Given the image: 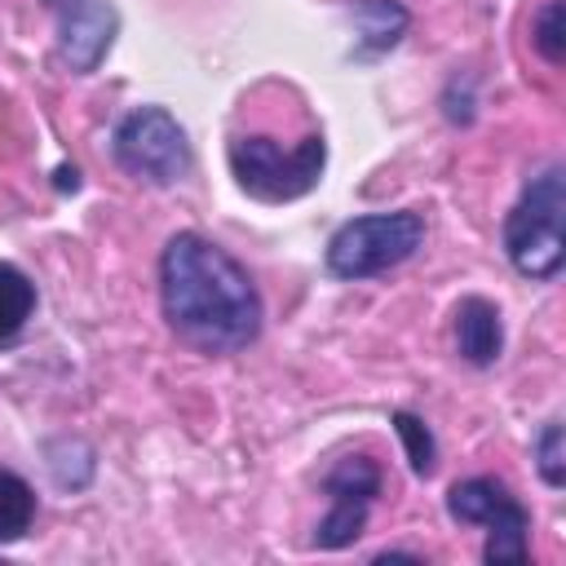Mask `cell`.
I'll use <instances>...</instances> for the list:
<instances>
[{
	"mask_svg": "<svg viewBox=\"0 0 566 566\" xmlns=\"http://www.w3.org/2000/svg\"><path fill=\"white\" fill-rule=\"evenodd\" d=\"M504 349V318L500 305L486 296H464L455 305V354L469 367H491Z\"/></svg>",
	"mask_w": 566,
	"mask_h": 566,
	"instance_id": "9c48e42d",
	"label": "cell"
},
{
	"mask_svg": "<svg viewBox=\"0 0 566 566\" xmlns=\"http://www.w3.org/2000/svg\"><path fill=\"white\" fill-rule=\"evenodd\" d=\"M111 159L146 186H172L195 164L190 137L168 106H133L111 128Z\"/></svg>",
	"mask_w": 566,
	"mask_h": 566,
	"instance_id": "5b68a950",
	"label": "cell"
},
{
	"mask_svg": "<svg viewBox=\"0 0 566 566\" xmlns=\"http://www.w3.org/2000/svg\"><path fill=\"white\" fill-rule=\"evenodd\" d=\"M447 513L460 526H482L491 566H522L531 557V513L500 478H464L447 491Z\"/></svg>",
	"mask_w": 566,
	"mask_h": 566,
	"instance_id": "8992f818",
	"label": "cell"
},
{
	"mask_svg": "<svg viewBox=\"0 0 566 566\" xmlns=\"http://www.w3.org/2000/svg\"><path fill=\"white\" fill-rule=\"evenodd\" d=\"M349 18H354V57H380L389 53L402 35H407V22L411 13L398 4V0H349Z\"/></svg>",
	"mask_w": 566,
	"mask_h": 566,
	"instance_id": "30bf717a",
	"label": "cell"
},
{
	"mask_svg": "<svg viewBox=\"0 0 566 566\" xmlns=\"http://www.w3.org/2000/svg\"><path fill=\"white\" fill-rule=\"evenodd\" d=\"M380 478L385 473H380V464L371 455H345V460H336L327 469L323 491H327L332 509L314 526V544L318 548H345V544H354L363 535L367 513H371V504L380 495Z\"/></svg>",
	"mask_w": 566,
	"mask_h": 566,
	"instance_id": "52a82bcc",
	"label": "cell"
},
{
	"mask_svg": "<svg viewBox=\"0 0 566 566\" xmlns=\"http://www.w3.org/2000/svg\"><path fill=\"white\" fill-rule=\"evenodd\" d=\"M531 44L539 49L544 62L562 66L566 57V31H562V0H544V9L531 18Z\"/></svg>",
	"mask_w": 566,
	"mask_h": 566,
	"instance_id": "5bb4252c",
	"label": "cell"
},
{
	"mask_svg": "<svg viewBox=\"0 0 566 566\" xmlns=\"http://www.w3.org/2000/svg\"><path fill=\"white\" fill-rule=\"evenodd\" d=\"M394 433L402 438V451H407V464L416 478H429L433 464H438V442L429 433V424L411 411H394Z\"/></svg>",
	"mask_w": 566,
	"mask_h": 566,
	"instance_id": "4fadbf2b",
	"label": "cell"
},
{
	"mask_svg": "<svg viewBox=\"0 0 566 566\" xmlns=\"http://www.w3.org/2000/svg\"><path fill=\"white\" fill-rule=\"evenodd\" d=\"M35 522V491L22 473L0 469V544H18Z\"/></svg>",
	"mask_w": 566,
	"mask_h": 566,
	"instance_id": "7c38bea8",
	"label": "cell"
},
{
	"mask_svg": "<svg viewBox=\"0 0 566 566\" xmlns=\"http://www.w3.org/2000/svg\"><path fill=\"white\" fill-rule=\"evenodd\" d=\"M35 301L40 296H35L31 274L22 265H13V261H0V345L22 336V327L35 314Z\"/></svg>",
	"mask_w": 566,
	"mask_h": 566,
	"instance_id": "8fae6325",
	"label": "cell"
},
{
	"mask_svg": "<svg viewBox=\"0 0 566 566\" xmlns=\"http://www.w3.org/2000/svg\"><path fill=\"white\" fill-rule=\"evenodd\" d=\"M159 305L177 340L199 354H239L261 336L252 274L208 234L177 230L159 252Z\"/></svg>",
	"mask_w": 566,
	"mask_h": 566,
	"instance_id": "6da1fadb",
	"label": "cell"
},
{
	"mask_svg": "<svg viewBox=\"0 0 566 566\" xmlns=\"http://www.w3.org/2000/svg\"><path fill=\"white\" fill-rule=\"evenodd\" d=\"M226 159H230V172L243 195H252L261 203H287L318 186V177L327 168V142H323V133H305L301 142L283 146L270 133H239V137H230Z\"/></svg>",
	"mask_w": 566,
	"mask_h": 566,
	"instance_id": "7a4b0ae2",
	"label": "cell"
},
{
	"mask_svg": "<svg viewBox=\"0 0 566 566\" xmlns=\"http://www.w3.org/2000/svg\"><path fill=\"white\" fill-rule=\"evenodd\" d=\"M57 22V57L66 71L88 75L102 66L119 35V13L111 0H44Z\"/></svg>",
	"mask_w": 566,
	"mask_h": 566,
	"instance_id": "ba28073f",
	"label": "cell"
},
{
	"mask_svg": "<svg viewBox=\"0 0 566 566\" xmlns=\"http://www.w3.org/2000/svg\"><path fill=\"white\" fill-rule=\"evenodd\" d=\"M535 469L539 478L557 491L566 486V442H562V420H548L539 433H535Z\"/></svg>",
	"mask_w": 566,
	"mask_h": 566,
	"instance_id": "9a60e30c",
	"label": "cell"
},
{
	"mask_svg": "<svg viewBox=\"0 0 566 566\" xmlns=\"http://www.w3.org/2000/svg\"><path fill=\"white\" fill-rule=\"evenodd\" d=\"M424 243V217L411 208H394V212H367V217H349L345 226L332 230L327 239V270L336 279H371L385 274L394 265H402L407 256H416V248Z\"/></svg>",
	"mask_w": 566,
	"mask_h": 566,
	"instance_id": "277c9868",
	"label": "cell"
},
{
	"mask_svg": "<svg viewBox=\"0 0 566 566\" xmlns=\"http://www.w3.org/2000/svg\"><path fill=\"white\" fill-rule=\"evenodd\" d=\"M562 217H566V172L562 164H548L522 186L500 230L504 256L522 279H553L562 270L566 261Z\"/></svg>",
	"mask_w": 566,
	"mask_h": 566,
	"instance_id": "3957f363",
	"label": "cell"
}]
</instances>
